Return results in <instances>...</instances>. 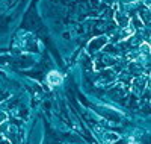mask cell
I'll return each instance as SVG.
<instances>
[{"label":"cell","instance_id":"6da1fadb","mask_svg":"<svg viewBox=\"0 0 151 144\" xmlns=\"http://www.w3.org/2000/svg\"><path fill=\"white\" fill-rule=\"evenodd\" d=\"M147 82H148V76H145V77H142V76L134 77L133 82H132V89H133V93L141 94L142 91H144V88H145V84H147Z\"/></svg>","mask_w":151,"mask_h":144},{"label":"cell","instance_id":"277c9868","mask_svg":"<svg viewBox=\"0 0 151 144\" xmlns=\"http://www.w3.org/2000/svg\"><path fill=\"white\" fill-rule=\"evenodd\" d=\"M142 52H144L145 55L150 53V44H148V43H142V44H141V53H142Z\"/></svg>","mask_w":151,"mask_h":144},{"label":"cell","instance_id":"3957f363","mask_svg":"<svg viewBox=\"0 0 151 144\" xmlns=\"http://www.w3.org/2000/svg\"><path fill=\"white\" fill-rule=\"evenodd\" d=\"M116 21H118V24L122 26V28H125V26L130 23V18H129L127 14H122V12H116Z\"/></svg>","mask_w":151,"mask_h":144},{"label":"cell","instance_id":"8992f818","mask_svg":"<svg viewBox=\"0 0 151 144\" xmlns=\"http://www.w3.org/2000/svg\"><path fill=\"white\" fill-rule=\"evenodd\" d=\"M0 144H8V143H6L5 140H0Z\"/></svg>","mask_w":151,"mask_h":144},{"label":"cell","instance_id":"7a4b0ae2","mask_svg":"<svg viewBox=\"0 0 151 144\" xmlns=\"http://www.w3.org/2000/svg\"><path fill=\"white\" fill-rule=\"evenodd\" d=\"M47 82H48V85H52V87L60 85L62 84V74L58 73V71H50L47 74Z\"/></svg>","mask_w":151,"mask_h":144},{"label":"cell","instance_id":"5b68a950","mask_svg":"<svg viewBox=\"0 0 151 144\" xmlns=\"http://www.w3.org/2000/svg\"><path fill=\"white\" fill-rule=\"evenodd\" d=\"M5 120H6V114H5L3 111H0V123L5 121Z\"/></svg>","mask_w":151,"mask_h":144}]
</instances>
